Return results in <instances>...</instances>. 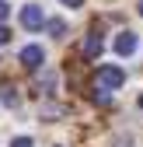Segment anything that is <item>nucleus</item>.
Listing matches in <instances>:
<instances>
[{
    "label": "nucleus",
    "instance_id": "nucleus-1",
    "mask_svg": "<svg viewBox=\"0 0 143 147\" xmlns=\"http://www.w3.org/2000/svg\"><path fill=\"white\" fill-rule=\"evenodd\" d=\"M98 84L108 88V91H115V88L126 84V70H122V67H98Z\"/></svg>",
    "mask_w": 143,
    "mask_h": 147
},
{
    "label": "nucleus",
    "instance_id": "nucleus-8",
    "mask_svg": "<svg viewBox=\"0 0 143 147\" xmlns=\"http://www.w3.org/2000/svg\"><path fill=\"white\" fill-rule=\"evenodd\" d=\"M4 42H11V28H7L4 21H0V46H4Z\"/></svg>",
    "mask_w": 143,
    "mask_h": 147
},
{
    "label": "nucleus",
    "instance_id": "nucleus-11",
    "mask_svg": "<svg viewBox=\"0 0 143 147\" xmlns=\"http://www.w3.org/2000/svg\"><path fill=\"white\" fill-rule=\"evenodd\" d=\"M63 4H66V7H80L84 0H63Z\"/></svg>",
    "mask_w": 143,
    "mask_h": 147
},
{
    "label": "nucleus",
    "instance_id": "nucleus-4",
    "mask_svg": "<svg viewBox=\"0 0 143 147\" xmlns=\"http://www.w3.org/2000/svg\"><path fill=\"white\" fill-rule=\"evenodd\" d=\"M136 35L133 32H119V39H115V53H119V56H133V53H136Z\"/></svg>",
    "mask_w": 143,
    "mask_h": 147
},
{
    "label": "nucleus",
    "instance_id": "nucleus-10",
    "mask_svg": "<svg viewBox=\"0 0 143 147\" xmlns=\"http://www.w3.org/2000/svg\"><path fill=\"white\" fill-rule=\"evenodd\" d=\"M7 14H11V7H7V0H0V21H7Z\"/></svg>",
    "mask_w": 143,
    "mask_h": 147
},
{
    "label": "nucleus",
    "instance_id": "nucleus-9",
    "mask_svg": "<svg viewBox=\"0 0 143 147\" xmlns=\"http://www.w3.org/2000/svg\"><path fill=\"white\" fill-rule=\"evenodd\" d=\"M11 147H35L28 137H17V140H11Z\"/></svg>",
    "mask_w": 143,
    "mask_h": 147
},
{
    "label": "nucleus",
    "instance_id": "nucleus-6",
    "mask_svg": "<svg viewBox=\"0 0 143 147\" xmlns=\"http://www.w3.org/2000/svg\"><path fill=\"white\" fill-rule=\"evenodd\" d=\"M0 98H4V105L14 109V105H17V91H14L11 84H0Z\"/></svg>",
    "mask_w": 143,
    "mask_h": 147
},
{
    "label": "nucleus",
    "instance_id": "nucleus-2",
    "mask_svg": "<svg viewBox=\"0 0 143 147\" xmlns=\"http://www.w3.org/2000/svg\"><path fill=\"white\" fill-rule=\"evenodd\" d=\"M21 25H25L28 32H39V28L45 25V14H42V7H35V4L21 7Z\"/></svg>",
    "mask_w": 143,
    "mask_h": 147
},
{
    "label": "nucleus",
    "instance_id": "nucleus-13",
    "mask_svg": "<svg viewBox=\"0 0 143 147\" xmlns=\"http://www.w3.org/2000/svg\"><path fill=\"white\" fill-rule=\"evenodd\" d=\"M140 109H143V95H140Z\"/></svg>",
    "mask_w": 143,
    "mask_h": 147
},
{
    "label": "nucleus",
    "instance_id": "nucleus-7",
    "mask_svg": "<svg viewBox=\"0 0 143 147\" xmlns=\"http://www.w3.org/2000/svg\"><path fill=\"white\" fill-rule=\"evenodd\" d=\"M49 32L56 35V39H63V35H66V21H59V18H56V21H49Z\"/></svg>",
    "mask_w": 143,
    "mask_h": 147
},
{
    "label": "nucleus",
    "instance_id": "nucleus-12",
    "mask_svg": "<svg viewBox=\"0 0 143 147\" xmlns=\"http://www.w3.org/2000/svg\"><path fill=\"white\" fill-rule=\"evenodd\" d=\"M140 18H143V0H140Z\"/></svg>",
    "mask_w": 143,
    "mask_h": 147
},
{
    "label": "nucleus",
    "instance_id": "nucleus-5",
    "mask_svg": "<svg viewBox=\"0 0 143 147\" xmlns=\"http://www.w3.org/2000/svg\"><path fill=\"white\" fill-rule=\"evenodd\" d=\"M101 53H105V39H101L98 32H91V35L84 39V56H87V60H98Z\"/></svg>",
    "mask_w": 143,
    "mask_h": 147
},
{
    "label": "nucleus",
    "instance_id": "nucleus-3",
    "mask_svg": "<svg viewBox=\"0 0 143 147\" xmlns=\"http://www.w3.org/2000/svg\"><path fill=\"white\" fill-rule=\"evenodd\" d=\"M21 63H25L28 70H39V67L45 63V53H42V46H25V49H21Z\"/></svg>",
    "mask_w": 143,
    "mask_h": 147
}]
</instances>
